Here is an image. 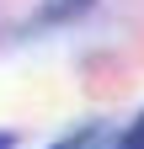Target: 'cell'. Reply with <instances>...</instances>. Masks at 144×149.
Returning a JSON list of instances; mask_svg holds the SVG:
<instances>
[{"label": "cell", "instance_id": "cell-3", "mask_svg": "<svg viewBox=\"0 0 144 149\" xmlns=\"http://www.w3.org/2000/svg\"><path fill=\"white\" fill-rule=\"evenodd\" d=\"M0 149H11V133H0Z\"/></svg>", "mask_w": 144, "mask_h": 149}, {"label": "cell", "instance_id": "cell-1", "mask_svg": "<svg viewBox=\"0 0 144 149\" xmlns=\"http://www.w3.org/2000/svg\"><path fill=\"white\" fill-rule=\"evenodd\" d=\"M96 139H101V128H96V123H85L80 133H69V139H59V144H53V149H91Z\"/></svg>", "mask_w": 144, "mask_h": 149}, {"label": "cell", "instance_id": "cell-2", "mask_svg": "<svg viewBox=\"0 0 144 149\" xmlns=\"http://www.w3.org/2000/svg\"><path fill=\"white\" fill-rule=\"evenodd\" d=\"M117 149H144V112L134 117V128H128V133L117 139Z\"/></svg>", "mask_w": 144, "mask_h": 149}]
</instances>
